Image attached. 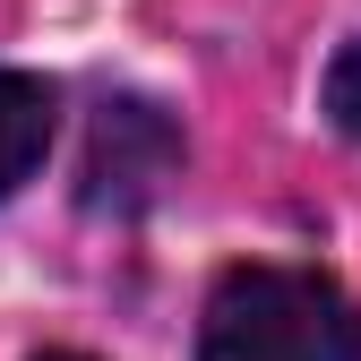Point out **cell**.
<instances>
[{"label":"cell","mask_w":361,"mask_h":361,"mask_svg":"<svg viewBox=\"0 0 361 361\" xmlns=\"http://www.w3.org/2000/svg\"><path fill=\"white\" fill-rule=\"evenodd\" d=\"M198 361H361V310L319 267H233L207 293Z\"/></svg>","instance_id":"1"},{"label":"cell","mask_w":361,"mask_h":361,"mask_svg":"<svg viewBox=\"0 0 361 361\" xmlns=\"http://www.w3.org/2000/svg\"><path fill=\"white\" fill-rule=\"evenodd\" d=\"M180 172V138L155 104H104L95 112V155H86V207L138 215L164 180Z\"/></svg>","instance_id":"2"},{"label":"cell","mask_w":361,"mask_h":361,"mask_svg":"<svg viewBox=\"0 0 361 361\" xmlns=\"http://www.w3.org/2000/svg\"><path fill=\"white\" fill-rule=\"evenodd\" d=\"M43 147H52V86L26 69H0V198H18Z\"/></svg>","instance_id":"3"},{"label":"cell","mask_w":361,"mask_h":361,"mask_svg":"<svg viewBox=\"0 0 361 361\" xmlns=\"http://www.w3.org/2000/svg\"><path fill=\"white\" fill-rule=\"evenodd\" d=\"M327 121L344 129V138H361V43H344V52L327 61Z\"/></svg>","instance_id":"4"},{"label":"cell","mask_w":361,"mask_h":361,"mask_svg":"<svg viewBox=\"0 0 361 361\" xmlns=\"http://www.w3.org/2000/svg\"><path fill=\"white\" fill-rule=\"evenodd\" d=\"M35 361H86V353H35Z\"/></svg>","instance_id":"5"}]
</instances>
